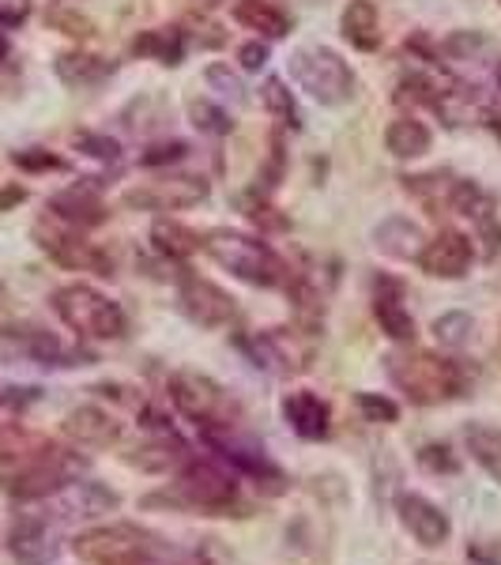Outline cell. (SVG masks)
Listing matches in <instances>:
<instances>
[{"label": "cell", "mask_w": 501, "mask_h": 565, "mask_svg": "<svg viewBox=\"0 0 501 565\" xmlns=\"http://www.w3.org/2000/svg\"><path fill=\"white\" fill-rule=\"evenodd\" d=\"M0 53H4V42H0Z\"/></svg>", "instance_id": "46"}, {"label": "cell", "mask_w": 501, "mask_h": 565, "mask_svg": "<svg viewBox=\"0 0 501 565\" xmlns=\"http://www.w3.org/2000/svg\"><path fill=\"white\" fill-rule=\"evenodd\" d=\"M359 412H362L366 423H381V426L396 423V418H399V407L388 396H377V392H362V396H359Z\"/></svg>", "instance_id": "35"}, {"label": "cell", "mask_w": 501, "mask_h": 565, "mask_svg": "<svg viewBox=\"0 0 501 565\" xmlns=\"http://www.w3.org/2000/svg\"><path fill=\"white\" fill-rule=\"evenodd\" d=\"M53 309L65 321L72 332L84 335V340H121L125 328V309L117 302H109L106 295H98L95 287H84V282H72V287H61L53 295Z\"/></svg>", "instance_id": "5"}, {"label": "cell", "mask_w": 501, "mask_h": 565, "mask_svg": "<svg viewBox=\"0 0 501 565\" xmlns=\"http://www.w3.org/2000/svg\"><path fill=\"white\" fill-rule=\"evenodd\" d=\"M72 551L87 565H151L167 554V546L140 524H103L79 532L72 540Z\"/></svg>", "instance_id": "2"}, {"label": "cell", "mask_w": 501, "mask_h": 565, "mask_svg": "<svg viewBox=\"0 0 501 565\" xmlns=\"http://www.w3.org/2000/svg\"><path fill=\"white\" fill-rule=\"evenodd\" d=\"M76 143L84 148L90 159H103V162H117V154H121V148H117V140H109V136H76Z\"/></svg>", "instance_id": "38"}, {"label": "cell", "mask_w": 501, "mask_h": 565, "mask_svg": "<svg viewBox=\"0 0 501 565\" xmlns=\"http://www.w3.org/2000/svg\"><path fill=\"white\" fill-rule=\"evenodd\" d=\"M65 434L84 449H106V445H114L121 437V426L103 407H76L65 418Z\"/></svg>", "instance_id": "20"}, {"label": "cell", "mask_w": 501, "mask_h": 565, "mask_svg": "<svg viewBox=\"0 0 501 565\" xmlns=\"http://www.w3.org/2000/svg\"><path fill=\"white\" fill-rule=\"evenodd\" d=\"M242 68H249V72H260L264 65H268V45L264 42H249V45H242Z\"/></svg>", "instance_id": "43"}, {"label": "cell", "mask_w": 501, "mask_h": 565, "mask_svg": "<svg viewBox=\"0 0 501 565\" xmlns=\"http://www.w3.org/2000/svg\"><path fill=\"white\" fill-rule=\"evenodd\" d=\"M373 313L388 340L412 343L415 340V317L404 306V287L396 279H377V298H373Z\"/></svg>", "instance_id": "16"}, {"label": "cell", "mask_w": 501, "mask_h": 565, "mask_svg": "<svg viewBox=\"0 0 501 565\" xmlns=\"http://www.w3.org/2000/svg\"><path fill=\"white\" fill-rule=\"evenodd\" d=\"M498 90H501V68H498Z\"/></svg>", "instance_id": "45"}, {"label": "cell", "mask_w": 501, "mask_h": 565, "mask_svg": "<svg viewBox=\"0 0 501 565\" xmlns=\"http://www.w3.org/2000/svg\"><path fill=\"white\" fill-rule=\"evenodd\" d=\"M373 245H377L385 257H396V260H418L423 253V231L404 215H393L373 231Z\"/></svg>", "instance_id": "22"}, {"label": "cell", "mask_w": 501, "mask_h": 565, "mask_svg": "<svg viewBox=\"0 0 501 565\" xmlns=\"http://www.w3.org/2000/svg\"><path fill=\"white\" fill-rule=\"evenodd\" d=\"M12 162H15V167H23V170H61V159H57V154H50V151H15Z\"/></svg>", "instance_id": "40"}, {"label": "cell", "mask_w": 501, "mask_h": 565, "mask_svg": "<svg viewBox=\"0 0 501 565\" xmlns=\"http://www.w3.org/2000/svg\"><path fill=\"white\" fill-rule=\"evenodd\" d=\"M151 242H154V249H159L162 257H170V260L193 257L200 245H204L196 231H189V226H181V223H154Z\"/></svg>", "instance_id": "30"}, {"label": "cell", "mask_w": 501, "mask_h": 565, "mask_svg": "<svg viewBox=\"0 0 501 565\" xmlns=\"http://www.w3.org/2000/svg\"><path fill=\"white\" fill-rule=\"evenodd\" d=\"M204 249L215 264H223L231 276H238L242 282H249V287H279L287 276L284 260H279L260 238H249V234H242V231H226V226L223 231H212L204 238Z\"/></svg>", "instance_id": "4"}, {"label": "cell", "mask_w": 501, "mask_h": 565, "mask_svg": "<svg viewBox=\"0 0 501 565\" xmlns=\"http://www.w3.org/2000/svg\"><path fill=\"white\" fill-rule=\"evenodd\" d=\"M170 399L189 423H196L204 434L234 430L238 423V399L231 396L218 381L196 370H181L170 377Z\"/></svg>", "instance_id": "3"}, {"label": "cell", "mask_w": 501, "mask_h": 565, "mask_svg": "<svg viewBox=\"0 0 501 565\" xmlns=\"http://www.w3.org/2000/svg\"><path fill=\"white\" fill-rule=\"evenodd\" d=\"M399 521L415 535V543H423V546H441L452 535V524H449V516L441 513V505H434V501L423 494L399 498Z\"/></svg>", "instance_id": "15"}, {"label": "cell", "mask_w": 501, "mask_h": 565, "mask_svg": "<svg viewBox=\"0 0 501 565\" xmlns=\"http://www.w3.org/2000/svg\"><path fill=\"white\" fill-rule=\"evenodd\" d=\"M284 418L290 423V430L306 441H321L332 430V412L317 392H290L284 399Z\"/></svg>", "instance_id": "18"}, {"label": "cell", "mask_w": 501, "mask_h": 565, "mask_svg": "<svg viewBox=\"0 0 501 565\" xmlns=\"http://www.w3.org/2000/svg\"><path fill=\"white\" fill-rule=\"evenodd\" d=\"M20 200H23V189H4V193H0V212H8V207L20 204Z\"/></svg>", "instance_id": "44"}, {"label": "cell", "mask_w": 501, "mask_h": 565, "mask_svg": "<svg viewBox=\"0 0 501 565\" xmlns=\"http://www.w3.org/2000/svg\"><path fill=\"white\" fill-rule=\"evenodd\" d=\"M404 181H407V193H415L426 207L449 204L452 189H457V181H452L449 174H441V170H434V174H418V178H404Z\"/></svg>", "instance_id": "31"}, {"label": "cell", "mask_w": 501, "mask_h": 565, "mask_svg": "<svg viewBox=\"0 0 501 565\" xmlns=\"http://www.w3.org/2000/svg\"><path fill=\"white\" fill-rule=\"evenodd\" d=\"M132 50L140 53V57H154L159 65H181V57H185V31H178V26L143 31L140 39L132 42Z\"/></svg>", "instance_id": "26"}, {"label": "cell", "mask_w": 501, "mask_h": 565, "mask_svg": "<svg viewBox=\"0 0 501 565\" xmlns=\"http://www.w3.org/2000/svg\"><path fill=\"white\" fill-rule=\"evenodd\" d=\"M385 370L393 377V385L418 407L457 399L468 388V373H463L460 362L441 359V354L430 351H393L385 359Z\"/></svg>", "instance_id": "1"}, {"label": "cell", "mask_w": 501, "mask_h": 565, "mask_svg": "<svg viewBox=\"0 0 501 565\" xmlns=\"http://www.w3.org/2000/svg\"><path fill=\"white\" fill-rule=\"evenodd\" d=\"M463 441H468L471 460H476L494 482H501V430H494V426H482V423H471L468 430H463Z\"/></svg>", "instance_id": "28"}, {"label": "cell", "mask_w": 501, "mask_h": 565, "mask_svg": "<svg viewBox=\"0 0 501 565\" xmlns=\"http://www.w3.org/2000/svg\"><path fill=\"white\" fill-rule=\"evenodd\" d=\"M471 260H476V245H471L468 234H460V231H441L434 242L423 245V253H418V268L434 279L468 276Z\"/></svg>", "instance_id": "13"}, {"label": "cell", "mask_w": 501, "mask_h": 565, "mask_svg": "<svg viewBox=\"0 0 501 565\" xmlns=\"http://www.w3.org/2000/svg\"><path fill=\"white\" fill-rule=\"evenodd\" d=\"M178 306L200 328H223L234 321V298L223 287H215L212 279H200V276L181 279Z\"/></svg>", "instance_id": "12"}, {"label": "cell", "mask_w": 501, "mask_h": 565, "mask_svg": "<svg viewBox=\"0 0 501 565\" xmlns=\"http://www.w3.org/2000/svg\"><path fill=\"white\" fill-rule=\"evenodd\" d=\"M430 143H434L430 129H426L423 121H415V117H399L385 132V148L393 151L396 159H418V154L430 151Z\"/></svg>", "instance_id": "27"}, {"label": "cell", "mask_w": 501, "mask_h": 565, "mask_svg": "<svg viewBox=\"0 0 501 565\" xmlns=\"http://www.w3.org/2000/svg\"><path fill=\"white\" fill-rule=\"evenodd\" d=\"M242 348L268 373H298L309 366V351L295 348V340H287L284 328H276V332H257L253 340H242Z\"/></svg>", "instance_id": "14"}, {"label": "cell", "mask_w": 501, "mask_h": 565, "mask_svg": "<svg viewBox=\"0 0 501 565\" xmlns=\"http://www.w3.org/2000/svg\"><path fill=\"white\" fill-rule=\"evenodd\" d=\"M34 242L42 245V253H50L61 268H72V271H98V276H109L114 264L106 260L103 249H95L90 242L79 238L76 226H68L65 218L57 215H45L34 223Z\"/></svg>", "instance_id": "8"}, {"label": "cell", "mask_w": 501, "mask_h": 565, "mask_svg": "<svg viewBox=\"0 0 501 565\" xmlns=\"http://www.w3.org/2000/svg\"><path fill=\"white\" fill-rule=\"evenodd\" d=\"M189 117H193V125L200 132H212V136H226L234 125L231 117H226V109L212 106L207 98H193V103H189Z\"/></svg>", "instance_id": "34"}, {"label": "cell", "mask_w": 501, "mask_h": 565, "mask_svg": "<svg viewBox=\"0 0 501 565\" xmlns=\"http://www.w3.org/2000/svg\"><path fill=\"white\" fill-rule=\"evenodd\" d=\"M0 366H72L65 348L42 328H4Z\"/></svg>", "instance_id": "11"}, {"label": "cell", "mask_w": 501, "mask_h": 565, "mask_svg": "<svg viewBox=\"0 0 501 565\" xmlns=\"http://www.w3.org/2000/svg\"><path fill=\"white\" fill-rule=\"evenodd\" d=\"M31 15V0H0V26H20Z\"/></svg>", "instance_id": "42"}, {"label": "cell", "mask_w": 501, "mask_h": 565, "mask_svg": "<svg viewBox=\"0 0 501 565\" xmlns=\"http://www.w3.org/2000/svg\"><path fill=\"white\" fill-rule=\"evenodd\" d=\"M79 471H84V457H76V452H68V449H57V445H45L31 463H23L20 471L0 476V479H4V490L12 498L39 501V498L61 494L68 482L79 479Z\"/></svg>", "instance_id": "7"}, {"label": "cell", "mask_w": 501, "mask_h": 565, "mask_svg": "<svg viewBox=\"0 0 501 565\" xmlns=\"http://www.w3.org/2000/svg\"><path fill=\"white\" fill-rule=\"evenodd\" d=\"M8 551L20 565H50L57 546H53V535L39 516H23V521L12 524L8 532Z\"/></svg>", "instance_id": "19"}, {"label": "cell", "mask_w": 501, "mask_h": 565, "mask_svg": "<svg viewBox=\"0 0 501 565\" xmlns=\"http://www.w3.org/2000/svg\"><path fill=\"white\" fill-rule=\"evenodd\" d=\"M185 143L181 140H170V143H154V148L143 154V167H162V162H178V159H185Z\"/></svg>", "instance_id": "39"}, {"label": "cell", "mask_w": 501, "mask_h": 565, "mask_svg": "<svg viewBox=\"0 0 501 565\" xmlns=\"http://www.w3.org/2000/svg\"><path fill=\"white\" fill-rule=\"evenodd\" d=\"M290 76L321 106L348 103L354 90V72L348 68V61L324 45H306V50L290 53Z\"/></svg>", "instance_id": "6"}, {"label": "cell", "mask_w": 501, "mask_h": 565, "mask_svg": "<svg viewBox=\"0 0 501 565\" xmlns=\"http://www.w3.org/2000/svg\"><path fill=\"white\" fill-rule=\"evenodd\" d=\"M50 212L57 218H65L68 226H76V231H84V226L103 223L106 204L90 181H79V185H72V189H65V193H57L50 200Z\"/></svg>", "instance_id": "17"}, {"label": "cell", "mask_w": 501, "mask_h": 565, "mask_svg": "<svg viewBox=\"0 0 501 565\" xmlns=\"http://www.w3.org/2000/svg\"><path fill=\"white\" fill-rule=\"evenodd\" d=\"M61 516H103V513H114L121 505V498L114 494L103 482H68L61 490Z\"/></svg>", "instance_id": "21"}, {"label": "cell", "mask_w": 501, "mask_h": 565, "mask_svg": "<svg viewBox=\"0 0 501 565\" xmlns=\"http://www.w3.org/2000/svg\"><path fill=\"white\" fill-rule=\"evenodd\" d=\"M45 437L23 430V426L8 423L0 426V476H12V471H20L23 463H31L39 452L45 449Z\"/></svg>", "instance_id": "23"}, {"label": "cell", "mask_w": 501, "mask_h": 565, "mask_svg": "<svg viewBox=\"0 0 501 565\" xmlns=\"http://www.w3.org/2000/svg\"><path fill=\"white\" fill-rule=\"evenodd\" d=\"M50 20L53 26H65V34H72V39H87L90 34V20H84V15H76V12H53Z\"/></svg>", "instance_id": "41"}, {"label": "cell", "mask_w": 501, "mask_h": 565, "mask_svg": "<svg viewBox=\"0 0 501 565\" xmlns=\"http://www.w3.org/2000/svg\"><path fill=\"white\" fill-rule=\"evenodd\" d=\"M238 498V482L226 471H218L215 463L207 460H193L185 463V471L174 482V501L185 509H200V513H223V509L234 505Z\"/></svg>", "instance_id": "9"}, {"label": "cell", "mask_w": 501, "mask_h": 565, "mask_svg": "<svg viewBox=\"0 0 501 565\" xmlns=\"http://www.w3.org/2000/svg\"><path fill=\"white\" fill-rule=\"evenodd\" d=\"M204 79H207V87H215L218 95L231 98L234 106H242V103H245V87H242V79L234 76V72L226 68V65H212V68L204 72Z\"/></svg>", "instance_id": "36"}, {"label": "cell", "mask_w": 501, "mask_h": 565, "mask_svg": "<svg viewBox=\"0 0 501 565\" xmlns=\"http://www.w3.org/2000/svg\"><path fill=\"white\" fill-rule=\"evenodd\" d=\"M57 76L68 87H95L109 76V61L90 57V53H61L57 57Z\"/></svg>", "instance_id": "29"}, {"label": "cell", "mask_w": 501, "mask_h": 565, "mask_svg": "<svg viewBox=\"0 0 501 565\" xmlns=\"http://www.w3.org/2000/svg\"><path fill=\"white\" fill-rule=\"evenodd\" d=\"M200 200H207V181L189 174L143 181L125 193V204L136 212H181V207H196Z\"/></svg>", "instance_id": "10"}, {"label": "cell", "mask_w": 501, "mask_h": 565, "mask_svg": "<svg viewBox=\"0 0 501 565\" xmlns=\"http://www.w3.org/2000/svg\"><path fill=\"white\" fill-rule=\"evenodd\" d=\"M234 20L245 23L249 31H260L264 39H284L290 31L287 12L271 4V0H238L234 4Z\"/></svg>", "instance_id": "25"}, {"label": "cell", "mask_w": 501, "mask_h": 565, "mask_svg": "<svg viewBox=\"0 0 501 565\" xmlns=\"http://www.w3.org/2000/svg\"><path fill=\"white\" fill-rule=\"evenodd\" d=\"M343 39L359 50H377L381 45V20L373 0H351L343 8Z\"/></svg>", "instance_id": "24"}, {"label": "cell", "mask_w": 501, "mask_h": 565, "mask_svg": "<svg viewBox=\"0 0 501 565\" xmlns=\"http://www.w3.org/2000/svg\"><path fill=\"white\" fill-rule=\"evenodd\" d=\"M260 103L284 125H298V106H295V98H290V90L284 87V79H268V84L260 87Z\"/></svg>", "instance_id": "32"}, {"label": "cell", "mask_w": 501, "mask_h": 565, "mask_svg": "<svg viewBox=\"0 0 501 565\" xmlns=\"http://www.w3.org/2000/svg\"><path fill=\"white\" fill-rule=\"evenodd\" d=\"M418 463H423L426 471H434V476H457L460 471V460L452 457V449L449 445H426L423 452H418Z\"/></svg>", "instance_id": "37"}, {"label": "cell", "mask_w": 501, "mask_h": 565, "mask_svg": "<svg viewBox=\"0 0 501 565\" xmlns=\"http://www.w3.org/2000/svg\"><path fill=\"white\" fill-rule=\"evenodd\" d=\"M471 332H476V321L468 313H445L434 321V335L441 348H463L471 340Z\"/></svg>", "instance_id": "33"}]
</instances>
